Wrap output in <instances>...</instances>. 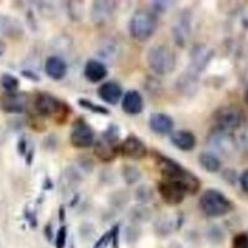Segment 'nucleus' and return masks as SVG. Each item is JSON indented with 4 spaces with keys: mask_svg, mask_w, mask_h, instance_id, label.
I'll return each instance as SVG.
<instances>
[{
    "mask_svg": "<svg viewBox=\"0 0 248 248\" xmlns=\"http://www.w3.org/2000/svg\"><path fill=\"white\" fill-rule=\"evenodd\" d=\"M118 233H119V226L113 227V230L110 231V238H113V247H118Z\"/></svg>",
    "mask_w": 248,
    "mask_h": 248,
    "instance_id": "nucleus-35",
    "label": "nucleus"
},
{
    "mask_svg": "<svg viewBox=\"0 0 248 248\" xmlns=\"http://www.w3.org/2000/svg\"><path fill=\"white\" fill-rule=\"evenodd\" d=\"M122 174H123V179L125 180V183H127L128 185H133V184L138 183L139 179H140L141 176L138 168L132 167V165L123 167V169H122Z\"/></svg>",
    "mask_w": 248,
    "mask_h": 248,
    "instance_id": "nucleus-26",
    "label": "nucleus"
},
{
    "mask_svg": "<svg viewBox=\"0 0 248 248\" xmlns=\"http://www.w3.org/2000/svg\"><path fill=\"white\" fill-rule=\"evenodd\" d=\"M174 222H171V221H169L168 218H163V220H160L158 222V232L159 233H161L163 236H168V234H170V232L174 230L175 226L172 225Z\"/></svg>",
    "mask_w": 248,
    "mask_h": 248,
    "instance_id": "nucleus-29",
    "label": "nucleus"
},
{
    "mask_svg": "<svg viewBox=\"0 0 248 248\" xmlns=\"http://www.w3.org/2000/svg\"><path fill=\"white\" fill-rule=\"evenodd\" d=\"M5 48H6L5 43H4L3 40H0V56H3L4 52H5Z\"/></svg>",
    "mask_w": 248,
    "mask_h": 248,
    "instance_id": "nucleus-39",
    "label": "nucleus"
},
{
    "mask_svg": "<svg viewBox=\"0 0 248 248\" xmlns=\"http://www.w3.org/2000/svg\"><path fill=\"white\" fill-rule=\"evenodd\" d=\"M191 66L195 71H202L207 66L212 57V51L205 45H196L192 48L191 54Z\"/></svg>",
    "mask_w": 248,
    "mask_h": 248,
    "instance_id": "nucleus-20",
    "label": "nucleus"
},
{
    "mask_svg": "<svg viewBox=\"0 0 248 248\" xmlns=\"http://www.w3.org/2000/svg\"><path fill=\"white\" fill-rule=\"evenodd\" d=\"M144 108L143 97L136 90H130L125 92L122 99V109L129 116H137L141 113Z\"/></svg>",
    "mask_w": 248,
    "mask_h": 248,
    "instance_id": "nucleus-13",
    "label": "nucleus"
},
{
    "mask_svg": "<svg viewBox=\"0 0 248 248\" xmlns=\"http://www.w3.org/2000/svg\"><path fill=\"white\" fill-rule=\"evenodd\" d=\"M233 248H248V234H237L233 238Z\"/></svg>",
    "mask_w": 248,
    "mask_h": 248,
    "instance_id": "nucleus-31",
    "label": "nucleus"
},
{
    "mask_svg": "<svg viewBox=\"0 0 248 248\" xmlns=\"http://www.w3.org/2000/svg\"><path fill=\"white\" fill-rule=\"evenodd\" d=\"M0 32L9 37H17L23 35V28L17 20L10 16H0Z\"/></svg>",
    "mask_w": 248,
    "mask_h": 248,
    "instance_id": "nucleus-21",
    "label": "nucleus"
},
{
    "mask_svg": "<svg viewBox=\"0 0 248 248\" xmlns=\"http://www.w3.org/2000/svg\"><path fill=\"white\" fill-rule=\"evenodd\" d=\"M45 234H47V238L51 240V237H52V231H51V225H47L45 227Z\"/></svg>",
    "mask_w": 248,
    "mask_h": 248,
    "instance_id": "nucleus-38",
    "label": "nucleus"
},
{
    "mask_svg": "<svg viewBox=\"0 0 248 248\" xmlns=\"http://www.w3.org/2000/svg\"><path fill=\"white\" fill-rule=\"evenodd\" d=\"M45 72L50 78L59 81V79L63 78L67 74V63L61 57L50 56L46 60Z\"/></svg>",
    "mask_w": 248,
    "mask_h": 248,
    "instance_id": "nucleus-19",
    "label": "nucleus"
},
{
    "mask_svg": "<svg viewBox=\"0 0 248 248\" xmlns=\"http://www.w3.org/2000/svg\"><path fill=\"white\" fill-rule=\"evenodd\" d=\"M158 191L164 202L170 206L179 205L183 202L186 195L185 190L179 184L169 180L160 181L158 185Z\"/></svg>",
    "mask_w": 248,
    "mask_h": 248,
    "instance_id": "nucleus-11",
    "label": "nucleus"
},
{
    "mask_svg": "<svg viewBox=\"0 0 248 248\" xmlns=\"http://www.w3.org/2000/svg\"><path fill=\"white\" fill-rule=\"evenodd\" d=\"M169 4H172L171 1H153L154 9L159 13H164L169 8Z\"/></svg>",
    "mask_w": 248,
    "mask_h": 248,
    "instance_id": "nucleus-33",
    "label": "nucleus"
},
{
    "mask_svg": "<svg viewBox=\"0 0 248 248\" xmlns=\"http://www.w3.org/2000/svg\"><path fill=\"white\" fill-rule=\"evenodd\" d=\"M78 105L79 107L85 108V109L90 110L92 113H96V114H102V116H108L109 114V109H107L103 106L96 105V103H93L92 101L90 99H85V98H79L78 99Z\"/></svg>",
    "mask_w": 248,
    "mask_h": 248,
    "instance_id": "nucleus-25",
    "label": "nucleus"
},
{
    "mask_svg": "<svg viewBox=\"0 0 248 248\" xmlns=\"http://www.w3.org/2000/svg\"><path fill=\"white\" fill-rule=\"evenodd\" d=\"M117 9V3L114 1H96L92 6V16L93 23L97 25H103L113 16Z\"/></svg>",
    "mask_w": 248,
    "mask_h": 248,
    "instance_id": "nucleus-12",
    "label": "nucleus"
},
{
    "mask_svg": "<svg viewBox=\"0 0 248 248\" xmlns=\"http://www.w3.org/2000/svg\"><path fill=\"white\" fill-rule=\"evenodd\" d=\"M201 167L209 172H217L221 169V161L214 153H201L199 156Z\"/></svg>",
    "mask_w": 248,
    "mask_h": 248,
    "instance_id": "nucleus-23",
    "label": "nucleus"
},
{
    "mask_svg": "<svg viewBox=\"0 0 248 248\" xmlns=\"http://www.w3.org/2000/svg\"><path fill=\"white\" fill-rule=\"evenodd\" d=\"M170 140L172 145L183 152H190L196 147V137L189 130H175L171 133Z\"/></svg>",
    "mask_w": 248,
    "mask_h": 248,
    "instance_id": "nucleus-18",
    "label": "nucleus"
},
{
    "mask_svg": "<svg viewBox=\"0 0 248 248\" xmlns=\"http://www.w3.org/2000/svg\"><path fill=\"white\" fill-rule=\"evenodd\" d=\"M247 234H248V233H247Z\"/></svg>",
    "mask_w": 248,
    "mask_h": 248,
    "instance_id": "nucleus-42",
    "label": "nucleus"
},
{
    "mask_svg": "<svg viewBox=\"0 0 248 248\" xmlns=\"http://www.w3.org/2000/svg\"><path fill=\"white\" fill-rule=\"evenodd\" d=\"M66 107L67 106L60 102L51 93H39L36 96V99H35V108L44 117L57 116V114L63 112Z\"/></svg>",
    "mask_w": 248,
    "mask_h": 248,
    "instance_id": "nucleus-9",
    "label": "nucleus"
},
{
    "mask_svg": "<svg viewBox=\"0 0 248 248\" xmlns=\"http://www.w3.org/2000/svg\"><path fill=\"white\" fill-rule=\"evenodd\" d=\"M1 85L9 93H14L19 88V79L10 74H4L1 76Z\"/></svg>",
    "mask_w": 248,
    "mask_h": 248,
    "instance_id": "nucleus-27",
    "label": "nucleus"
},
{
    "mask_svg": "<svg viewBox=\"0 0 248 248\" xmlns=\"http://www.w3.org/2000/svg\"><path fill=\"white\" fill-rule=\"evenodd\" d=\"M98 96L107 105H117L123 96V91L117 82H105L98 88Z\"/></svg>",
    "mask_w": 248,
    "mask_h": 248,
    "instance_id": "nucleus-15",
    "label": "nucleus"
},
{
    "mask_svg": "<svg viewBox=\"0 0 248 248\" xmlns=\"http://www.w3.org/2000/svg\"><path fill=\"white\" fill-rule=\"evenodd\" d=\"M21 74H23L25 77H29V78L34 79V81H39V76H36V75H35V74L30 72V71H23Z\"/></svg>",
    "mask_w": 248,
    "mask_h": 248,
    "instance_id": "nucleus-37",
    "label": "nucleus"
},
{
    "mask_svg": "<svg viewBox=\"0 0 248 248\" xmlns=\"http://www.w3.org/2000/svg\"><path fill=\"white\" fill-rule=\"evenodd\" d=\"M207 143L210 148L222 155L233 154L236 150V140L230 132H225L218 128L211 132L207 137Z\"/></svg>",
    "mask_w": 248,
    "mask_h": 248,
    "instance_id": "nucleus-8",
    "label": "nucleus"
},
{
    "mask_svg": "<svg viewBox=\"0 0 248 248\" xmlns=\"http://www.w3.org/2000/svg\"><path fill=\"white\" fill-rule=\"evenodd\" d=\"M71 144L75 148H90L91 145L94 144V139H96V134L94 130L91 128L90 124L83 119H78L75 122L72 130H71Z\"/></svg>",
    "mask_w": 248,
    "mask_h": 248,
    "instance_id": "nucleus-7",
    "label": "nucleus"
},
{
    "mask_svg": "<svg viewBox=\"0 0 248 248\" xmlns=\"http://www.w3.org/2000/svg\"><path fill=\"white\" fill-rule=\"evenodd\" d=\"M25 93H6L1 98V108L6 113H23L26 108Z\"/></svg>",
    "mask_w": 248,
    "mask_h": 248,
    "instance_id": "nucleus-14",
    "label": "nucleus"
},
{
    "mask_svg": "<svg viewBox=\"0 0 248 248\" xmlns=\"http://www.w3.org/2000/svg\"><path fill=\"white\" fill-rule=\"evenodd\" d=\"M149 127L156 134L165 136L169 134L174 129V121L170 116L165 113H154L150 116Z\"/></svg>",
    "mask_w": 248,
    "mask_h": 248,
    "instance_id": "nucleus-16",
    "label": "nucleus"
},
{
    "mask_svg": "<svg viewBox=\"0 0 248 248\" xmlns=\"http://www.w3.org/2000/svg\"><path fill=\"white\" fill-rule=\"evenodd\" d=\"M245 99H246V103L248 105V90L246 91V94H245Z\"/></svg>",
    "mask_w": 248,
    "mask_h": 248,
    "instance_id": "nucleus-40",
    "label": "nucleus"
},
{
    "mask_svg": "<svg viewBox=\"0 0 248 248\" xmlns=\"http://www.w3.org/2000/svg\"><path fill=\"white\" fill-rule=\"evenodd\" d=\"M66 238H67V229L65 226H62L61 229L56 233V247L63 248L66 245Z\"/></svg>",
    "mask_w": 248,
    "mask_h": 248,
    "instance_id": "nucleus-30",
    "label": "nucleus"
},
{
    "mask_svg": "<svg viewBox=\"0 0 248 248\" xmlns=\"http://www.w3.org/2000/svg\"><path fill=\"white\" fill-rule=\"evenodd\" d=\"M240 183H241V187H242L243 191L247 192L248 194V170L243 171V174L241 175Z\"/></svg>",
    "mask_w": 248,
    "mask_h": 248,
    "instance_id": "nucleus-34",
    "label": "nucleus"
},
{
    "mask_svg": "<svg viewBox=\"0 0 248 248\" xmlns=\"http://www.w3.org/2000/svg\"><path fill=\"white\" fill-rule=\"evenodd\" d=\"M209 238L210 241L215 243H220L222 241V232L217 229H212L211 231H209Z\"/></svg>",
    "mask_w": 248,
    "mask_h": 248,
    "instance_id": "nucleus-32",
    "label": "nucleus"
},
{
    "mask_svg": "<svg viewBox=\"0 0 248 248\" xmlns=\"http://www.w3.org/2000/svg\"><path fill=\"white\" fill-rule=\"evenodd\" d=\"M60 214H61V221L63 220V209L61 207V210H60Z\"/></svg>",
    "mask_w": 248,
    "mask_h": 248,
    "instance_id": "nucleus-41",
    "label": "nucleus"
},
{
    "mask_svg": "<svg viewBox=\"0 0 248 248\" xmlns=\"http://www.w3.org/2000/svg\"><path fill=\"white\" fill-rule=\"evenodd\" d=\"M200 209L207 217H220L231 211L232 203L221 191L210 189L200 198Z\"/></svg>",
    "mask_w": 248,
    "mask_h": 248,
    "instance_id": "nucleus-5",
    "label": "nucleus"
},
{
    "mask_svg": "<svg viewBox=\"0 0 248 248\" xmlns=\"http://www.w3.org/2000/svg\"><path fill=\"white\" fill-rule=\"evenodd\" d=\"M121 152L125 158L141 160L148 155V148L140 138L134 134H129L121 144Z\"/></svg>",
    "mask_w": 248,
    "mask_h": 248,
    "instance_id": "nucleus-10",
    "label": "nucleus"
},
{
    "mask_svg": "<svg viewBox=\"0 0 248 248\" xmlns=\"http://www.w3.org/2000/svg\"><path fill=\"white\" fill-rule=\"evenodd\" d=\"M136 196H137V200H138L139 202H141V203L149 202L150 199L153 198L152 187H149L148 185L140 186V187H138V189H137Z\"/></svg>",
    "mask_w": 248,
    "mask_h": 248,
    "instance_id": "nucleus-28",
    "label": "nucleus"
},
{
    "mask_svg": "<svg viewBox=\"0 0 248 248\" xmlns=\"http://www.w3.org/2000/svg\"><path fill=\"white\" fill-rule=\"evenodd\" d=\"M190 23L189 20L183 16L176 25L174 26V40L179 46H184L189 39Z\"/></svg>",
    "mask_w": 248,
    "mask_h": 248,
    "instance_id": "nucleus-22",
    "label": "nucleus"
},
{
    "mask_svg": "<svg viewBox=\"0 0 248 248\" xmlns=\"http://www.w3.org/2000/svg\"><path fill=\"white\" fill-rule=\"evenodd\" d=\"M147 62L154 74L165 76L171 74L176 67V55L168 46L156 45L148 51Z\"/></svg>",
    "mask_w": 248,
    "mask_h": 248,
    "instance_id": "nucleus-2",
    "label": "nucleus"
},
{
    "mask_svg": "<svg viewBox=\"0 0 248 248\" xmlns=\"http://www.w3.org/2000/svg\"><path fill=\"white\" fill-rule=\"evenodd\" d=\"M26 152V140L25 139H21V140L19 141V153L21 155L25 154Z\"/></svg>",
    "mask_w": 248,
    "mask_h": 248,
    "instance_id": "nucleus-36",
    "label": "nucleus"
},
{
    "mask_svg": "<svg viewBox=\"0 0 248 248\" xmlns=\"http://www.w3.org/2000/svg\"><path fill=\"white\" fill-rule=\"evenodd\" d=\"M119 134L121 130L117 124H109L107 129L94 143V154L102 161H112L117 156L119 149Z\"/></svg>",
    "mask_w": 248,
    "mask_h": 248,
    "instance_id": "nucleus-3",
    "label": "nucleus"
},
{
    "mask_svg": "<svg viewBox=\"0 0 248 248\" xmlns=\"http://www.w3.org/2000/svg\"><path fill=\"white\" fill-rule=\"evenodd\" d=\"M214 118L218 129L230 133L232 130H236L242 123L241 110L233 106H226V107L218 108L215 112Z\"/></svg>",
    "mask_w": 248,
    "mask_h": 248,
    "instance_id": "nucleus-6",
    "label": "nucleus"
},
{
    "mask_svg": "<svg viewBox=\"0 0 248 248\" xmlns=\"http://www.w3.org/2000/svg\"><path fill=\"white\" fill-rule=\"evenodd\" d=\"M108 74L107 66L103 62L98 61V60H90L85 65V70H83V75L86 78L92 83H97L106 78Z\"/></svg>",
    "mask_w": 248,
    "mask_h": 248,
    "instance_id": "nucleus-17",
    "label": "nucleus"
},
{
    "mask_svg": "<svg viewBox=\"0 0 248 248\" xmlns=\"http://www.w3.org/2000/svg\"><path fill=\"white\" fill-rule=\"evenodd\" d=\"M156 16L148 10H138L133 14L129 21V32L133 39L147 41L156 30Z\"/></svg>",
    "mask_w": 248,
    "mask_h": 248,
    "instance_id": "nucleus-4",
    "label": "nucleus"
},
{
    "mask_svg": "<svg viewBox=\"0 0 248 248\" xmlns=\"http://www.w3.org/2000/svg\"><path fill=\"white\" fill-rule=\"evenodd\" d=\"M195 72L194 74H184L183 76L179 78L178 81V87L184 94H190L195 91V86L198 85V82H196V78H195Z\"/></svg>",
    "mask_w": 248,
    "mask_h": 248,
    "instance_id": "nucleus-24",
    "label": "nucleus"
},
{
    "mask_svg": "<svg viewBox=\"0 0 248 248\" xmlns=\"http://www.w3.org/2000/svg\"><path fill=\"white\" fill-rule=\"evenodd\" d=\"M154 160L164 179L179 184L185 190L186 194L194 195L200 190V179L191 171L181 167L180 163L167 155H163L161 153H154Z\"/></svg>",
    "mask_w": 248,
    "mask_h": 248,
    "instance_id": "nucleus-1",
    "label": "nucleus"
}]
</instances>
